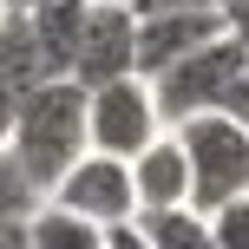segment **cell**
<instances>
[{"label": "cell", "instance_id": "1", "mask_svg": "<svg viewBox=\"0 0 249 249\" xmlns=\"http://www.w3.org/2000/svg\"><path fill=\"white\" fill-rule=\"evenodd\" d=\"M86 151H92V138H86V86L79 79L33 86V99L20 105V118L7 131V164L26 177V190L46 203Z\"/></svg>", "mask_w": 249, "mask_h": 249}, {"label": "cell", "instance_id": "2", "mask_svg": "<svg viewBox=\"0 0 249 249\" xmlns=\"http://www.w3.org/2000/svg\"><path fill=\"white\" fill-rule=\"evenodd\" d=\"M177 144L190 164V210L216 216L223 203L249 197V131L223 112H203L190 124H177Z\"/></svg>", "mask_w": 249, "mask_h": 249}, {"label": "cell", "instance_id": "3", "mask_svg": "<svg viewBox=\"0 0 249 249\" xmlns=\"http://www.w3.org/2000/svg\"><path fill=\"white\" fill-rule=\"evenodd\" d=\"M243 66H249V39L243 33H223V39H210L203 53L177 59L171 72H158V79H151V99H158L164 131H177V124H190L203 112H223V99H230V86L243 79Z\"/></svg>", "mask_w": 249, "mask_h": 249}, {"label": "cell", "instance_id": "4", "mask_svg": "<svg viewBox=\"0 0 249 249\" xmlns=\"http://www.w3.org/2000/svg\"><path fill=\"white\" fill-rule=\"evenodd\" d=\"M86 138L99 158H118L131 164L138 151H151L164 138V118H158V99H151V79H112V86L86 92Z\"/></svg>", "mask_w": 249, "mask_h": 249}, {"label": "cell", "instance_id": "5", "mask_svg": "<svg viewBox=\"0 0 249 249\" xmlns=\"http://www.w3.org/2000/svg\"><path fill=\"white\" fill-rule=\"evenodd\" d=\"M46 203H59V210L86 216L92 230H124L138 223V190H131V164L118 158H99V151H86V158L66 171V184L53 190Z\"/></svg>", "mask_w": 249, "mask_h": 249}, {"label": "cell", "instance_id": "6", "mask_svg": "<svg viewBox=\"0 0 249 249\" xmlns=\"http://www.w3.org/2000/svg\"><path fill=\"white\" fill-rule=\"evenodd\" d=\"M131 72H138V13L131 7H92L86 33H79V53H72V79L86 92H99V86L131 79Z\"/></svg>", "mask_w": 249, "mask_h": 249}, {"label": "cell", "instance_id": "7", "mask_svg": "<svg viewBox=\"0 0 249 249\" xmlns=\"http://www.w3.org/2000/svg\"><path fill=\"white\" fill-rule=\"evenodd\" d=\"M223 13H138V79L171 72L177 59L203 53L210 39H223Z\"/></svg>", "mask_w": 249, "mask_h": 249}, {"label": "cell", "instance_id": "8", "mask_svg": "<svg viewBox=\"0 0 249 249\" xmlns=\"http://www.w3.org/2000/svg\"><path fill=\"white\" fill-rule=\"evenodd\" d=\"M33 86H46V66H39V46L26 33L20 13L0 20V151H7V131L20 118V105L33 99Z\"/></svg>", "mask_w": 249, "mask_h": 249}, {"label": "cell", "instance_id": "9", "mask_svg": "<svg viewBox=\"0 0 249 249\" xmlns=\"http://www.w3.org/2000/svg\"><path fill=\"white\" fill-rule=\"evenodd\" d=\"M131 190H138V216L190 203V164H184L177 131H164L151 151H138V158H131Z\"/></svg>", "mask_w": 249, "mask_h": 249}, {"label": "cell", "instance_id": "10", "mask_svg": "<svg viewBox=\"0 0 249 249\" xmlns=\"http://www.w3.org/2000/svg\"><path fill=\"white\" fill-rule=\"evenodd\" d=\"M86 13H92V0H39L33 13H20L33 46H39L46 79H72V53H79V33H86Z\"/></svg>", "mask_w": 249, "mask_h": 249}, {"label": "cell", "instance_id": "11", "mask_svg": "<svg viewBox=\"0 0 249 249\" xmlns=\"http://www.w3.org/2000/svg\"><path fill=\"white\" fill-rule=\"evenodd\" d=\"M138 236H144L151 249H216V236H210V216H197L190 203L138 216Z\"/></svg>", "mask_w": 249, "mask_h": 249}, {"label": "cell", "instance_id": "12", "mask_svg": "<svg viewBox=\"0 0 249 249\" xmlns=\"http://www.w3.org/2000/svg\"><path fill=\"white\" fill-rule=\"evenodd\" d=\"M26 243L33 249H105V230H92L86 216L59 210V203H39L26 216Z\"/></svg>", "mask_w": 249, "mask_h": 249}, {"label": "cell", "instance_id": "13", "mask_svg": "<svg viewBox=\"0 0 249 249\" xmlns=\"http://www.w3.org/2000/svg\"><path fill=\"white\" fill-rule=\"evenodd\" d=\"M39 210V197L26 190V177L7 164V151H0V223H26V216Z\"/></svg>", "mask_w": 249, "mask_h": 249}, {"label": "cell", "instance_id": "14", "mask_svg": "<svg viewBox=\"0 0 249 249\" xmlns=\"http://www.w3.org/2000/svg\"><path fill=\"white\" fill-rule=\"evenodd\" d=\"M210 236H216V249H249V197L223 203V210L210 216Z\"/></svg>", "mask_w": 249, "mask_h": 249}, {"label": "cell", "instance_id": "15", "mask_svg": "<svg viewBox=\"0 0 249 249\" xmlns=\"http://www.w3.org/2000/svg\"><path fill=\"white\" fill-rule=\"evenodd\" d=\"M138 13H223V0H138Z\"/></svg>", "mask_w": 249, "mask_h": 249}, {"label": "cell", "instance_id": "16", "mask_svg": "<svg viewBox=\"0 0 249 249\" xmlns=\"http://www.w3.org/2000/svg\"><path fill=\"white\" fill-rule=\"evenodd\" d=\"M223 118H236L243 131H249V66H243V79L230 86V99H223Z\"/></svg>", "mask_w": 249, "mask_h": 249}, {"label": "cell", "instance_id": "17", "mask_svg": "<svg viewBox=\"0 0 249 249\" xmlns=\"http://www.w3.org/2000/svg\"><path fill=\"white\" fill-rule=\"evenodd\" d=\"M105 249H151V243L138 236V223H124V230H105Z\"/></svg>", "mask_w": 249, "mask_h": 249}, {"label": "cell", "instance_id": "18", "mask_svg": "<svg viewBox=\"0 0 249 249\" xmlns=\"http://www.w3.org/2000/svg\"><path fill=\"white\" fill-rule=\"evenodd\" d=\"M0 249H33L26 243V223H0Z\"/></svg>", "mask_w": 249, "mask_h": 249}, {"label": "cell", "instance_id": "19", "mask_svg": "<svg viewBox=\"0 0 249 249\" xmlns=\"http://www.w3.org/2000/svg\"><path fill=\"white\" fill-rule=\"evenodd\" d=\"M39 0H0V13H33Z\"/></svg>", "mask_w": 249, "mask_h": 249}, {"label": "cell", "instance_id": "20", "mask_svg": "<svg viewBox=\"0 0 249 249\" xmlns=\"http://www.w3.org/2000/svg\"><path fill=\"white\" fill-rule=\"evenodd\" d=\"M92 7H131V13H138V0H92Z\"/></svg>", "mask_w": 249, "mask_h": 249}, {"label": "cell", "instance_id": "21", "mask_svg": "<svg viewBox=\"0 0 249 249\" xmlns=\"http://www.w3.org/2000/svg\"><path fill=\"white\" fill-rule=\"evenodd\" d=\"M0 20H7V13H0Z\"/></svg>", "mask_w": 249, "mask_h": 249}]
</instances>
